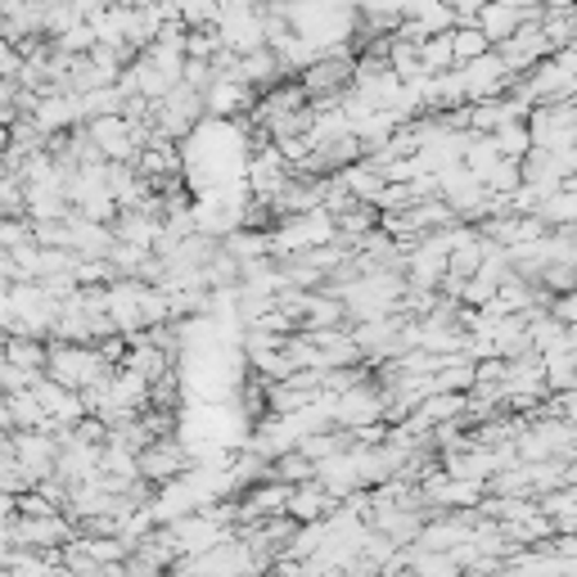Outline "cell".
I'll return each instance as SVG.
<instances>
[{
	"label": "cell",
	"instance_id": "obj_21",
	"mask_svg": "<svg viewBox=\"0 0 577 577\" xmlns=\"http://www.w3.org/2000/svg\"><path fill=\"white\" fill-rule=\"evenodd\" d=\"M32 244L68 249V226H63V221H32Z\"/></svg>",
	"mask_w": 577,
	"mask_h": 577
},
{
	"label": "cell",
	"instance_id": "obj_19",
	"mask_svg": "<svg viewBox=\"0 0 577 577\" xmlns=\"http://www.w3.org/2000/svg\"><path fill=\"white\" fill-rule=\"evenodd\" d=\"M91 41H95V32H91V23H86V19H77L73 27H63L59 37H50V46H55V50H63V55H86V50H91Z\"/></svg>",
	"mask_w": 577,
	"mask_h": 577
},
{
	"label": "cell",
	"instance_id": "obj_4",
	"mask_svg": "<svg viewBox=\"0 0 577 577\" xmlns=\"http://www.w3.org/2000/svg\"><path fill=\"white\" fill-rule=\"evenodd\" d=\"M456 77L465 86V99H488V95H505V86H510L515 73L501 63L496 50H483V55H473L469 63H460Z\"/></svg>",
	"mask_w": 577,
	"mask_h": 577
},
{
	"label": "cell",
	"instance_id": "obj_13",
	"mask_svg": "<svg viewBox=\"0 0 577 577\" xmlns=\"http://www.w3.org/2000/svg\"><path fill=\"white\" fill-rule=\"evenodd\" d=\"M416 55H420V73H447V68H456L447 32H429V37L416 46Z\"/></svg>",
	"mask_w": 577,
	"mask_h": 577
},
{
	"label": "cell",
	"instance_id": "obj_25",
	"mask_svg": "<svg viewBox=\"0 0 577 577\" xmlns=\"http://www.w3.org/2000/svg\"><path fill=\"white\" fill-rule=\"evenodd\" d=\"M73 5H77V14L86 19L91 10H105V5H118V0H73Z\"/></svg>",
	"mask_w": 577,
	"mask_h": 577
},
{
	"label": "cell",
	"instance_id": "obj_9",
	"mask_svg": "<svg viewBox=\"0 0 577 577\" xmlns=\"http://www.w3.org/2000/svg\"><path fill=\"white\" fill-rule=\"evenodd\" d=\"M32 118H37V127L46 135L50 131H68V127L82 122V105H77V95H68V91H46L37 99V109H32Z\"/></svg>",
	"mask_w": 577,
	"mask_h": 577
},
{
	"label": "cell",
	"instance_id": "obj_2",
	"mask_svg": "<svg viewBox=\"0 0 577 577\" xmlns=\"http://www.w3.org/2000/svg\"><path fill=\"white\" fill-rule=\"evenodd\" d=\"M5 528H10V546H32V551L63 546V541L73 537V519H68L63 510H55V515H10Z\"/></svg>",
	"mask_w": 577,
	"mask_h": 577
},
{
	"label": "cell",
	"instance_id": "obj_1",
	"mask_svg": "<svg viewBox=\"0 0 577 577\" xmlns=\"http://www.w3.org/2000/svg\"><path fill=\"white\" fill-rule=\"evenodd\" d=\"M298 86L308 91V99H338V95L352 86V50L316 55V59L298 73Z\"/></svg>",
	"mask_w": 577,
	"mask_h": 577
},
{
	"label": "cell",
	"instance_id": "obj_7",
	"mask_svg": "<svg viewBox=\"0 0 577 577\" xmlns=\"http://www.w3.org/2000/svg\"><path fill=\"white\" fill-rule=\"evenodd\" d=\"M63 226H68V253H77V257H105L109 244H113V226L109 221H91V217L68 213Z\"/></svg>",
	"mask_w": 577,
	"mask_h": 577
},
{
	"label": "cell",
	"instance_id": "obj_6",
	"mask_svg": "<svg viewBox=\"0 0 577 577\" xmlns=\"http://www.w3.org/2000/svg\"><path fill=\"white\" fill-rule=\"evenodd\" d=\"M199 95H203V113H213V118H235V113L253 109V99H257V91H249L235 77H213Z\"/></svg>",
	"mask_w": 577,
	"mask_h": 577
},
{
	"label": "cell",
	"instance_id": "obj_11",
	"mask_svg": "<svg viewBox=\"0 0 577 577\" xmlns=\"http://www.w3.org/2000/svg\"><path fill=\"white\" fill-rule=\"evenodd\" d=\"M537 217L546 226H573V217H577V172L564 177L560 190H551L546 199L537 203Z\"/></svg>",
	"mask_w": 577,
	"mask_h": 577
},
{
	"label": "cell",
	"instance_id": "obj_8",
	"mask_svg": "<svg viewBox=\"0 0 577 577\" xmlns=\"http://www.w3.org/2000/svg\"><path fill=\"white\" fill-rule=\"evenodd\" d=\"M329 510H338V496H329L316 479H308V483H293L289 488V501H285V515L293 519V524H312V519H325Z\"/></svg>",
	"mask_w": 577,
	"mask_h": 577
},
{
	"label": "cell",
	"instance_id": "obj_23",
	"mask_svg": "<svg viewBox=\"0 0 577 577\" xmlns=\"http://www.w3.org/2000/svg\"><path fill=\"white\" fill-rule=\"evenodd\" d=\"M546 316H555V321H564V325H573V321H577V298H573V289H564V293H551V302H546Z\"/></svg>",
	"mask_w": 577,
	"mask_h": 577
},
{
	"label": "cell",
	"instance_id": "obj_22",
	"mask_svg": "<svg viewBox=\"0 0 577 577\" xmlns=\"http://www.w3.org/2000/svg\"><path fill=\"white\" fill-rule=\"evenodd\" d=\"M181 82L194 86V91H203V86L213 82V63H208V59H185V63H181Z\"/></svg>",
	"mask_w": 577,
	"mask_h": 577
},
{
	"label": "cell",
	"instance_id": "obj_10",
	"mask_svg": "<svg viewBox=\"0 0 577 577\" xmlns=\"http://www.w3.org/2000/svg\"><path fill=\"white\" fill-rule=\"evenodd\" d=\"M519 23H524V10H515V5H501V0H483V5L473 10V27H479L492 46L510 37V32H515Z\"/></svg>",
	"mask_w": 577,
	"mask_h": 577
},
{
	"label": "cell",
	"instance_id": "obj_20",
	"mask_svg": "<svg viewBox=\"0 0 577 577\" xmlns=\"http://www.w3.org/2000/svg\"><path fill=\"white\" fill-rule=\"evenodd\" d=\"M23 240H32V221L27 217H0V253L19 249Z\"/></svg>",
	"mask_w": 577,
	"mask_h": 577
},
{
	"label": "cell",
	"instance_id": "obj_12",
	"mask_svg": "<svg viewBox=\"0 0 577 577\" xmlns=\"http://www.w3.org/2000/svg\"><path fill=\"white\" fill-rule=\"evenodd\" d=\"M5 361L19 370H46V338L5 334Z\"/></svg>",
	"mask_w": 577,
	"mask_h": 577
},
{
	"label": "cell",
	"instance_id": "obj_15",
	"mask_svg": "<svg viewBox=\"0 0 577 577\" xmlns=\"http://www.w3.org/2000/svg\"><path fill=\"white\" fill-rule=\"evenodd\" d=\"M492 149L501 154V158H524L528 154V145H532V135H528V127H524V118H515V122H505V127H496L492 135Z\"/></svg>",
	"mask_w": 577,
	"mask_h": 577
},
{
	"label": "cell",
	"instance_id": "obj_24",
	"mask_svg": "<svg viewBox=\"0 0 577 577\" xmlns=\"http://www.w3.org/2000/svg\"><path fill=\"white\" fill-rule=\"evenodd\" d=\"M443 5L456 14V23H473V10H479L483 0H443Z\"/></svg>",
	"mask_w": 577,
	"mask_h": 577
},
{
	"label": "cell",
	"instance_id": "obj_17",
	"mask_svg": "<svg viewBox=\"0 0 577 577\" xmlns=\"http://www.w3.org/2000/svg\"><path fill=\"white\" fill-rule=\"evenodd\" d=\"M5 401H10V420H14V429H37V424L46 420L41 401H37V393H32V388H14V393H5Z\"/></svg>",
	"mask_w": 577,
	"mask_h": 577
},
{
	"label": "cell",
	"instance_id": "obj_5",
	"mask_svg": "<svg viewBox=\"0 0 577 577\" xmlns=\"http://www.w3.org/2000/svg\"><path fill=\"white\" fill-rule=\"evenodd\" d=\"M86 127V135H91V145L99 149V158L105 163H131L135 158V145L131 141V122L122 118V113H105V118H86L82 122Z\"/></svg>",
	"mask_w": 577,
	"mask_h": 577
},
{
	"label": "cell",
	"instance_id": "obj_16",
	"mask_svg": "<svg viewBox=\"0 0 577 577\" xmlns=\"http://www.w3.org/2000/svg\"><path fill=\"white\" fill-rule=\"evenodd\" d=\"M447 37H452V59H456V68H460V63H469L473 55L492 50V41H488L473 23H456V27H447Z\"/></svg>",
	"mask_w": 577,
	"mask_h": 577
},
{
	"label": "cell",
	"instance_id": "obj_14",
	"mask_svg": "<svg viewBox=\"0 0 577 577\" xmlns=\"http://www.w3.org/2000/svg\"><path fill=\"white\" fill-rule=\"evenodd\" d=\"M122 91L109 82V86H91V91H82L77 95V105H82V122L86 118H105V113H122Z\"/></svg>",
	"mask_w": 577,
	"mask_h": 577
},
{
	"label": "cell",
	"instance_id": "obj_3",
	"mask_svg": "<svg viewBox=\"0 0 577 577\" xmlns=\"http://www.w3.org/2000/svg\"><path fill=\"white\" fill-rule=\"evenodd\" d=\"M185 469H190V452H185V443H172V437H154V443H145L135 452V473L154 488L181 479Z\"/></svg>",
	"mask_w": 577,
	"mask_h": 577
},
{
	"label": "cell",
	"instance_id": "obj_18",
	"mask_svg": "<svg viewBox=\"0 0 577 577\" xmlns=\"http://www.w3.org/2000/svg\"><path fill=\"white\" fill-rule=\"evenodd\" d=\"M479 181H483V190H492V194H510V190L524 181V177H519V158H496Z\"/></svg>",
	"mask_w": 577,
	"mask_h": 577
}]
</instances>
